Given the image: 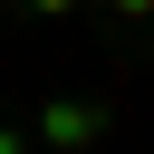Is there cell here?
Returning a JSON list of instances; mask_svg holds the SVG:
<instances>
[{"label":"cell","mask_w":154,"mask_h":154,"mask_svg":"<svg viewBox=\"0 0 154 154\" xmlns=\"http://www.w3.org/2000/svg\"><path fill=\"white\" fill-rule=\"evenodd\" d=\"M77 154H96V144H77Z\"/></svg>","instance_id":"cell-5"},{"label":"cell","mask_w":154,"mask_h":154,"mask_svg":"<svg viewBox=\"0 0 154 154\" xmlns=\"http://www.w3.org/2000/svg\"><path fill=\"white\" fill-rule=\"evenodd\" d=\"M106 125H116V106H106V96H48V106H38V125H29V144L77 154V144H96Z\"/></svg>","instance_id":"cell-1"},{"label":"cell","mask_w":154,"mask_h":154,"mask_svg":"<svg viewBox=\"0 0 154 154\" xmlns=\"http://www.w3.org/2000/svg\"><path fill=\"white\" fill-rule=\"evenodd\" d=\"M106 10H116V19H144V0H106Z\"/></svg>","instance_id":"cell-4"},{"label":"cell","mask_w":154,"mask_h":154,"mask_svg":"<svg viewBox=\"0 0 154 154\" xmlns=\"http://www.w3.org/2000/svg\"><path fill=\"white\" fill-rule=\"evenodd\" d=\"M19 19H67V10H87V0H10Z\"/></svg>","instance_id":"cell-2"},{"label":"cell","mask_w":154,"mask_h":154,"mask_svg":"<svg viewBox=\"0 0 154 154\" xmlns=\"http://www.w3.org/2000/svg\"><path fill=\"white\" fill-rule=\"evenodd\" d=\"M0 154H29V125H10V116H0Z\"/></svg>","instance_id":"cell-3"}]
</instances>
